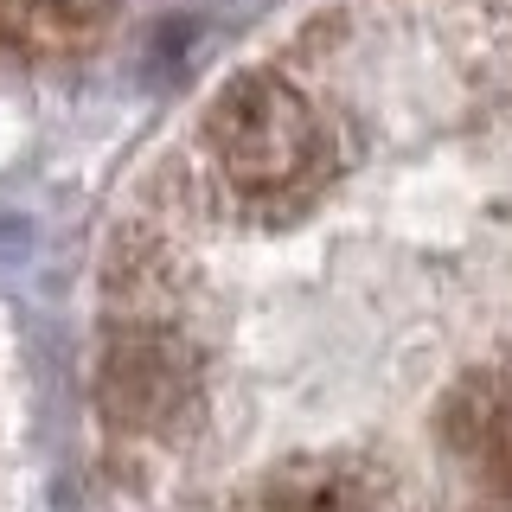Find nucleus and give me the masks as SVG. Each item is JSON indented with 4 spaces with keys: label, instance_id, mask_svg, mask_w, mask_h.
I'll return each mask as SVG.
<instances>
[{
    "label": "nucleus",
    "instance_id": "nucleus-1",
    "mask_svg": "<svg viewBox=\"0 0 512 512\" xmlns=\"http://www.w3.org/2000/svg\"><path fill=\"white\" fill-rule=\"evenodd\" d=\"M212 141L224 180L256 205L308 192L320 180V160H327L314 109L295 96V84H282L269 71L224 90V103L212 109Z\"/></svg>",
    "mask_w": 512,
    "mask_h": 512
},
{
    "label": "nucleus",
    "instance_id": "nucleus-2",
    "mask_svg": "<svg viewBox=\"0 0 512 512\" xmlns=\"http://www.w3.org/2000/svg\"><path fill=\"white\" fill-rule=\"evenodd\" d=\"M103 416L128 436H167L199 416V359L167 327H122L96 378Z\"/></svg>",
    "mask_w": 512,
    "mask_h": 512
},
{
    "label": "nucleus",
    "instance_id": "nucleus-3",
    "mask_svg": "<svg viewBox=\"0 0 512 512\" xmlns=\"http://www.w3.org/2000/svg\"><path fill=\"white\" fill-rule=\"evenodd\" d=\"M448 442L474 461L493 487H506V442H512V410H506V378L487 372L474 384H461L455 404H448Z\"/></svg>",
    "mask_w": 512,
    "mask_h": 512
},
{
    "label": "nucleus",
    "instance_id": "nucleus-4",
    "mask_svg": "<svg viewBox=\"0 0 512 512\" xmlns=\"http://www.w3.org/2000/svg\"><path fill=\"white\" fill-rule=\"evenodd\" d=\"M269 512H378L365 480H352L340 468H288L269 487Z\"/></svg>",
    "mask_w": 512,
    "mask_h": 512
}]
</instances>
